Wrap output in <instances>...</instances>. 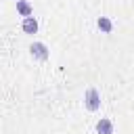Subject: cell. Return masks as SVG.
<instances>
[{
	"label": "cell",
	"instance_id": "obj_7",
	"mask_svg": "<svg viewBox=\"0 0 134 134\" xmlns=\"http://www.w3.org/2000/svg\"><path fill=\"white\" fill-rule=\"evenodd\" d=\"M15 2H17V0H15Z\"/></svg>",
	"mask_w": 134,
	"mask_h": 134
},
{
	"label": "cell",
	"instance_id": "obj_3",
	"mask_svg": "<svg viewBox=\"0 0 134 134\" xmlns=\"http://www.w3.org/2000/svg\"><path fill=\"white\" fill-rule=\"evenodd\" d=\"M21 29H23V34L34 36V34H38L40 23H38V19H36V17H25V19L21 21Z\"/></svg>",
	"mask_w": 134,
	"mask_h": 134
},
{
	"label": "cell",
	"instance_id": "obj_5",
	"mask_svg": "<svg viewBox=\"0 0 134 134\" xmlns=\"http://www.w3.org/2000/svg\"><path fill=\"white\" fill-rule=\"evenodd\" d=\"M15 6H17V13H19L23 19H25V17H34V6H31V2H27V0H17Z\"/></svg>",
	"mask_w": 134,
	"mask_h": 134
},
{
	"label": "cell",
	"instance_id": "obj_6",
	"mask_svg": "<svg viewBox=\"0 0 134 134\" xmlns=\"http://www.w3.org/2000/svg\"><path fill=\"white\" fill-rule=\"evenodd\" d=\"M96 27L103 31V34H111L113 31V21L109 17H98L96 19Z\"/></svg>",
	"mask_w": 134,
	"mask_h": 134
},
{
	"label": "cell",
	"instance_id": "obj_1",
	"mask_svg": "<svg viewBox=\"0 0 134 134\" xmlns=\"http://www.w3.org/2000/svg\"><path fill=\"white\" fill-rule=\"evenodd\" d=\"M84 107H86L88 111H92V113L100 109V92H98L94 86L86 88V92H84Z\"/></svg>",
	"mask_w": 134,
	"mask_h": 134
},
{
	"label": "cell",
	"instance_id": "obj_4",
	"mask_svg": "<svg viewBox=\"0 0 134 134\" xmlns=\"http://www.w3.org/2000/svg\"><path fill=\"white\" fill-rule=\"evenodd\" d=\"M94 130H96V134H113L115 126H113V121H111L109 117H100V119L96 121Z\"/></svg>",
	"mask_w": 134,
	"mask_h": 134
},
{
	"label": "cell",
	"instance_id": "obj_2",
	"mask_svg": "<svg viewBox=\"0 0 134 134\" xmlns=\"http://www.w3.org/2000/svg\"><path fill=\"white\" fill-rule=\"evenodd\" d=\"M29 54H31V59H36V61H48L50 50H48V46H46L44 42H31V44H29Z\"/></svg>",
	"mask_w": 134,
	"mask_h": 134
}]
</instances>
